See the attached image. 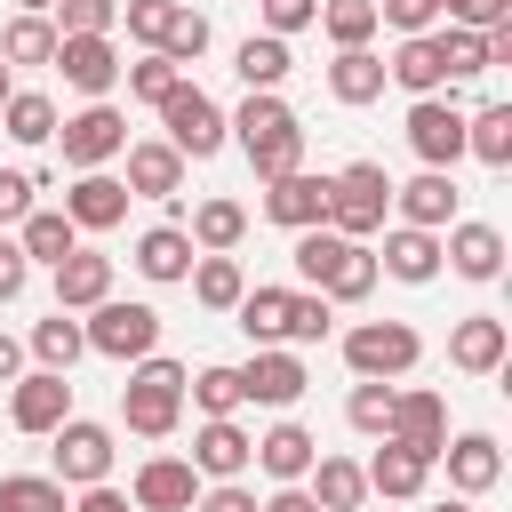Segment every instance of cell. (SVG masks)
Returning <instances> with one entry per match:
<instances>
[{
  "mask_svg": "<svg viewBox=\"0 0 512 512\" xmlns=\"http://www.w3.org/2000/svg\"><path fill=\"white\" fill-rule=\"evenodd\" d=\"M256 512H320V504H312V496H304V488H272V496H264V504H256Z\"/></svg>",
  "mask_w": 512,
  "mask_h": 512,
  "instance_id": "obj_58",
  "label": "cell"
},
{
  "mask_svg": "<svg viewBox=\"0 0 512 512\" xmlns=\"http://www.w3.org/2000/svg\"><path fill=\"white\" fill-rule=\"evenodd\" d=\"M56 72H64V88H80L88 104H104V96L120 88V48H112V32H72V40H56Z\"/></svg>",
  "mask_w": 512,
  "mask_h": 512,
  "instance_id": "obj_10",
  "label": "cell"
},
{
  "mask_svg": "<svg viewBox=\"0 0 512 512\" xmlns=\"http://www.w3.org/2000/svg\"><path fill=\"white\" fill-rule=\"evenodd\" d=\"M80 336H88V352H104V360H152L160 352V312L152 304H120V296H104L88 320H80Z\"/></svg>",
  "mask_w": 512,
  "mask_h": 512,
  "instance_id": "obj_5",
  "label": "cell"
},
{
  "mask_svg": "<svg viewBox=\"0 0 512 512\" xmlns=\"http://www.w3.org/2000/svg\"><path fill=\"white\" fill-rule=\"evenodd\" d=\"M0 64H8V72H16V64H56V24H48V16H8Z\"/></svg>",
  "mask_w": 512,
  "mask_h": 512,
  "instance_id": "obj_39",
  "label": "cell"
},
{
  "mask_svg": "<svg viewBox=\"0 0 512 512\" xmlns=\"http://www.w3.org/2000/svg\"><path fill=\"white\" fill-rule=\"evenodd\" d=\"M296 280L312 288V296H328V304H360L368 288H376V248L368 240H344V232H328V224H312V232H296Z\"/></svg>",
  "mask_w": 512,
  "mask_h": 512,
  "instance_id": "obj_1",
  "label": "cell"
},
{
  "mask_svg": "<svg viewBox=\"0 0 512 512\" xmlns=\"http://www.w3.org/2000/svg\"><path fill=\"white\" fill-rule=\"evenodd\" d=\"M360 480H368V496H384V504H408V496H424L432 464H424V456H408L400 440H384V448L360 464Z\"/></svg>",
  "mask_w": 512,
  "mask_h": 512,
  "instance_id": "obj_26",
  "label": "cell"
},
{
  "mask_svg": "<svg viewBox=\"0 0 512 512\" xmlns=\"http://www.w3.org/2000/svg\"><path fill=\"white\" fill-rule=\"evenodd\" d=\"M120 424L136 432V440H168L176 424H184V368L176 360H136L128 368V384H120Z\"/></svg>",
  "mask_w": 512,
  "mask_h": 512,
  "instance_id": "obj_2",
  "label": "cell"
},
{
  "mask_svg": "<svg viewBox=\"0 0 512 512\" xmlns=\"http://www.w3.org/2000/svg\"><path fill=\"white\" fill-rule=\"evenodd\" d=\"M440 464H448V488H456V496H488V488L504 480V448H496V432H456V440L440 448Z\"/></svg>",
  "mask_w": 512,
  "mask_h": 512,
  "instance_id": "obj_18",
  "label": "cell"
},
{
  "mask_svg": "<svg viewBox=\"0 0 512 512\" xmlns=\"http://www.w3.org/2000/svg\"><path fill=\"white\" fill-rule=\"evenodd\" d=\"M64 216H72V232H112V224L128 216V184H120V176H104V168H88V176H72Z\"/></svg>",
  "mask_w": 512,
  "mask_h": 512,
  "instance_id": "obj_19",
  "label": "cell"
},
{
  "mask_svg": "<svg viewBox=\"0 0 512 512\" xmlns=\"http://www.w3.org/2000/svg\"><path fill=\"white\" fill-rule=\"evenodd\" d=\"M320 24L336 48H368L376 40V0H320Z\"/></svg>",
  "mask_w": 512,
  "mask_h": 512,
  "instance_id": "obj_45",
  "label": "cell"
},
{
  "mask_svg": "<svg viewBox=\"0 0 512 512\" xmlns=\"http://www.w3.org/2000/svg\"><path fill=\"white\" fill-rule=\"evenodd\" d=\"M440 16L464 32H496V24H512V0H440Z\"/></svg>",
  "mask_w": 512,
  "mask_h": 512,
  "instance_id": "obj_51",
  "label": "cell"
},
{
  "mask_svg": "<svg viewBox=\"0 0 512 512\" xmlns=\"http://www.w3.org/2000/svg\"><path fill=\"white\" fill-rule=\"evenodd\" d=\"M392 208H400V224H416V232H448V224H456V176L424 168V176L392 184Z\"/></svg>",
  "mask_w": 512,
  "mask_h": 512,
  "instance_id": "obj_20",
  "label": "cell"
},
{
  "mask_svg": "<svg viewBox=\"0 0 512 512\" xmlns=\"http://www.w3.org/2000/svg\"><path fill=\"white\" fill-rule=\"evenodd\" d=\"M184 280H192V296H200L208 312H232V304L248 296V272H240L232 256H192V272H184Z\"/></svg>",
  "mask_w": 512,
  "mask_h": 512,
  "instance_id": "obj_36",
  "label": "cell"
},
{
  "mask_svg": "<svg viewBox=\"0 0 512 512\" xmlns=\"http://www.w3.org/2000/svg\"><path fill=\"white\" fill-rule=\"evenodd\" d=\"M48 440H56V448H48V456H56L48 480H64V488H104V480H112V456H120V448H112V424H96V416H64Z\"/></svg>",
  "mask_w": 512,
  "mask_h": 512,
  "instance_id": "obj_7",
  "label": "cell"
},
{
  "mask_svg": "<svg viewBox=\"0 0 512 512\" xmlns=\"http://www.w3.org/2000/svg\"><path fill=\"white\" fill-rule=\"evenodd\" d=\"M184 384H192V408H200V416H240V400H248V392H240V368H224V360L200 368V376H184Z\"/></svg>",
  "mask_w": 512,
  "mask_h": 512,
  "instance_id": "obj_44",
  "label": "cell"
},
{
  "mask_svg": "<svg viewBox=\"0 0 512 512\" xmlns=\"http://www.w3.org/2000/svg\"><path fill=\"white\" fill-rule=\"evenodd\" d=\"M384 208H392V176L376 160H352L328 176V232L368 240V232H384Z\"/></svg>",
  "mask_w": 512,
  "mask_h": 512,
  "instance_id": "obj_3",
  "label": "cell"
},
{
  "mask_svg": "<svg viewBox=\"0 0 512 512\" xmlns=\"http://www.w3.org/2000/svg\"><path fill=\"white\" fill-rule=\"evenodd\" d=\"M48 8H56V0H16V16H48Z\"/></svg>",
  "mask_w": 512,
  "mask_h": 512,
  "instance_id": "obj_60",
  "label": "cell"
},
{
  "mask_svg": "<svg viewBox=\"0 0 512 512\" xmlns=\"http://www.w3.org/2000/svg\"><path fill=\"white\" fill-rule=\"evenodd\" d=\"M504 352H512V328H504L496 312H464V320L448 328V360H456L464 376H496Z\"/></svg>",
  "mask_w": 512,
  "mask_h": 512,
  "instance_id": "obj_16",
  "label": "cell"
},
{
  "mask_svg": "<svg viewBox=\"0 0 512 512\" xmlns=\"http://www.w3.org/2000/svg\"><path fill=\"white\" fill-rule=\"evenodd\" d=\"M120 80H128V96H136V104H152V112H160V104L184 88V64H168V56H144V64H120Z\"/></svg>",
  "mask_w": 512,
  "mask_h": 512,
  "instance_id": "obj_43",
  "label": "cell"
},
{
  "mask_svg": "<svg viewBox=\"0 0 512 512\" xmlns=\"http://www.w3.org/2000/svg\"><path fill=\"white\" fill-rule=\"evenodd\" d=\"M224 128H232V136H240V152H248V144H264V136L296 128V112L280 104V88H256V96H248V104H240V112H232Z\"/></svg>",
  "mask_w": 512,
  "mask_h": 512,
  "instance_id": "obj_38",
  "label": "cell"
},
{
  "mask_svg": "<svg viewBox=\"0 0 512 512\" xmlns=\"http://www.w3.org/2000/svg\"><path fill=\"white\" fill-rule=\"evenodd\" d=\"M200 496V472L184 456H144L136 464V512H192Z\"/></svg>",
  "mask_w": 512,
  "mask_h": 512,
  "instance_id": "obj_21",
  "label": "cell"
},
{
  "mask_svg": "<svg viewBox=\"0 0 512 512\" xmlns=\"http://www.w3.org/2000/svg\"><path fill=\"white\" fill-rule=\"evenodd\" d=\"M32 192H40V184H32L24 168H0V224H24V216H32Z\"/></svg>",
  "mask_w": 512,
  "mask_h": 512,
  "instance_id": "obj_54",
  "label": "cell"
},
{
  "mask_svg": "<svg viewBox=\"0 0 512 512\" xmlns=\"http://www.w3.org/2000/svg\"><path fill=\"white\" fill-rule=\"evenodd\" d=\"M424 360V336L408 328V320H360V328H344V368L360 376V384H392V376H408Z\"/></svg>",
  "mask_w": 512,
  "mask_h": 512,
  "instance_id": "obj_4",
  "label": "cell"
},
{
  "mask_svg": "<svg viewBox=\"0 0 512 512\" xmlns=\"http://www.w3.org/2000/svg\"><path fill=\"white\" fill-rule=\"evenodd\" d=\"M344 424H352V432H368V440H384V432H392V384H352Z\"/></svg>",
  "mask_w": 512,
  "mask_h": 512,
  "instance_id": "obj_47",
  "label": "cell"
},
{
  "mask_svg": "<svg viewBox=\"0 0 512 512\" xmlns=\"http://www.w3.org/2000/svg\"><path fill=\"white\" fill-rule=\"evenodd\" d=\"M104 296H112V256L72 248V256L56 264V312H96Z\"/></svg>",
  "mask_w": 512,
  "mask_h": 512,
  "instance_id": "obj_25",
  "label": "cell"
},
{
  "mask_svg": "<svg viewBox=\"0 0 512 512\" xmlns=\"http://www.w3.org/2000/svg\"><path fill=\"white\" fill-rule=\"evenodd\" d=\"M16 376H24V344L0 328V384H16Z\"/></svg>",
  "mask_w": 512,
  "mask_h": 512,
  "instance_id": "obj_59",
  "label": "cell"
},
{
  "mask_svg": "<svg viewBox=\"0 0 512 512\" xmlns=\"http://www.w3.org/2000/svg\"><path fill=\"white\" fill-rule=\"evenodd\" d=\"M8 96H16V72H8V64H0V104H8Z\"/></svg>",
  "mask_w": 512,
  "mask_h": 512,
  "instance_id": "obj_61",
  "label": "cell"
},
{
  "mask_svg": "<svg viewBox=\"0 0 512 512\" xmlns=\"http://www.w3.org/2000/svg\"><path fill=\"white\" fill-rule=\"evenodd\" d=\"M304 384H312V376H304V360H296L288 344H256L248 368H240V392H248L256 408H296Z\"/></svg>",
  "mask_w": 512,
  "mask_h": 512,
  "instance_id": "obj_12",
  "label": "cell"
},
{
  "mask_svg": "<svg viewBox=\"0 0 512 512\" xmlns=\"http://www.w3.org/2000/svg\"><path fill=\"white\" fill-rule=\"evenodd\" d=\"M264 8V32L272 40H288V32H304V24H320V0H256Z\"/></svg>",
  "mask_w": 512,
  "mask_h": 512,
  "instance_id": "obj_52",
  "label": "cell"
},
{
  "mask_svg": "<svg viewBox=\"0 0 512 512\" xmlns=\"http://www.w3.org/2000/svg\"><path fill=\"white\" fill-rule=\"evenodd\" d=\"M248 464H256L272 488H304V472L320 464V440H312L304 424H272V432L256 440V456H248Z\"/></svg>",
  "mask_w": 512,
  "mask_h": 512,
  "instance_id": "obj_17",
  "label": "cell"
},
{
  "mask_svg": "<svg viewBox=\"0 0 512 512\" xmlns=\"http://www.w3.org/2000/svg\"><path fill=\"white\" fill-rule=\"evenodd\" d=\"M16 248H24V264H48V272H56V264L80 248V232H72L64 208H32V216L16 224Z\"/></svg>",
  "mask_w": 512,
  "mask_h": 512,
  "instance_id": "obj_29",
  "label": "cell"
},
{
  "mask_svg": "<svg viewBox=\"0 0 512 512\" xmlns=\"http://www.w3.org/2000/svg\"><path fill=\"white\" fill-rule=\"evenodd\" d=\"M0 128H8L16 144H48V136H56V104H48L40 88H16V96L0 104Z\"/></svg>",
  "mask_w": 512,
  "mask_h": 512,
  "instance_id": "obj_42",
  "label": "cell"
},
{
  "mask_svg": "<svg viewBox=\"0 0 512 512\" xmlns=\"http://www.w3.org/2000/svg\"><path fill=\"white\" fill-rule=\"evenodd\" d=\"M432 512H472V496H456V504H432Z\"/></svg>",
  "mask_w": 512,
  "mask_h": 512,
  "instance_id": "obj_62",
  "label": "cell"
},
{
  "mask_svg": "<svg viewBox=\"0 0 512 512\" xmlns=\"http://www.w3.org/2000/svg\"><path fill=\"white\" fill-rule=\"evenodd\" d=\"M464 152H472L480 168H512V104L464 112Z\"/></svg>",
  "mask_w": 512,
  "mask_h": 512,
  "instance_id": "obj_33",
  "label": "cell"
},
{
  "mask_svg": "<svg viewBox=\"0 0 512 512\" xmlns=\"http://www.w3.org/2000/svg\"><path fill=\"white\" fill-rule=\"evenodd\" d=\"M64 416H72V376L32 368V376L8 384V424H16V432H56Z\"/></svg>",
  "mask_w": 512,
  "mask_h": 512,
  "instance_id": "obj_14",
  "label": "cell"
},
{
  "mask_svg": "<svg viewBox=\"0 0 512 512\" xmlns=\"http://www.w3.org/2000/svg\"><path fill=\"white\" fill-rule=\"evenodd\" d=\"M160 128H168L160 144H176V160H216V152L232 144V128H224L216 96H208V88H192V80H184V88L160 104Z\"/></svg>",
  "mask_w": 512,
  "mask_h": 512,
  "instance_id": "obj_6",
  "label": "cell"
},
{
  "mask_svg": "<svg viewBox=\"0 0 512 512\" xmlns=\"http://www.w3.org/2000/svg\"><path fill=\"white\" fill-rule=\"evenodd\" d=\"M328 96H336V104H376V96H384V56H376V48H336Z\"/></svg>",
  "mask_w": 512,
  "mask_h": 512,
  "instance_id": "obj_31",
  "label": "cell"
},
{
  "mask_svg": "<svg viewBox=\"0 0 512 512\" xmlns=\"http://www.w3.org/2000/svg\"><path fill=\"white\" fill-rule=\"evenodd\" d=\"M264 216H272L280 232H312V224H328V176H312V168L272 176V184H264Z\"/></svg>",
  "mask_w": 512,
  "mask_h": 512,
  "instance_id": "obj_13",
  "label": "cell"
},
{
  "mask_svg": "<svg viewBox=\"0 0 512 512\" xmlns=\"http://www.w3.org/2000/svg\"><path fill=\"white\" fill-rule=\"evenodd\" d=\"M304 496H312L320 512H360V504H368V480H360L352 456H320V464L304 472Z\"/></svg>",
  "mask_w": 512,
  "mask_h": 512,
  "instance_id": "obj_30",
  "label": "cell"
},
{
  "mask_svg": "<svg viewBox=\"0 0 512 512\" xmlns=\"http://www.w3.org/2000/svg\"><path fill=\"white\" fill-rule=\"evenodd\" d=\"M200 48H208V16H192V8H184V16H176V32H168V48H160V56H168V64H192V56H200Z\"/></svg>",
  "mask_w": 512,
  "mask_h": 512,
  "instance_id": "obj_53",
  "label": "cell"
},
{
  "mask_svg": "<svg viewBox=\"0 0 512 512\" xmlns=\"http://www.w3.org/2000/svg\"><path fill=\"white\" fill-rule=\"evenodd\" d=\"M184 240H192L200 256H232V248L248 240V208H240V200H200L192 224H184Z\"/></svg>",
  "mask_w": 512,
  "mask_h": 512,
  "instance_id": "obj_28",
  "label": "cell"
},
{
  "mask_svg": "<svg viewBox=\"0 0 512 512\" xmlns=\"http://www.w3.org/2000/svg\"><path fill=\"white\" fill-rule=\"evenodd\" d=\"M440 264L464 272V280H496V272H504V232H496V224H448Z\"/></svg>",
  "mask_w": 512,
  "mask_h": 512,
  "instance_id": "obj_24",
  "label": "cell"
},
{
  "mask_svg": "<svg viewBox=\"0 0 512 512\" xmlns=\"http://www.w3.org/2000/svg\"><path fill=\"white\" fill-rule=\"evenodd\" d=\"M192 256H200V248L184 240V224H152V232L136 240V272H144V280H160V288H168V280H184V272H192Z\"/></svg>",
  "mask_w": 512,
  "mask_h": 512,
  "instance_id": "obj_32",
  "label": "cell"
},
{
  "mask_svg": "<svg viewBox=\"0 0 512 512\" xmlns=\"http://www.w3.org/2000/svg\"><path fill=\"white\" fill-rule=\"evenodd\" d=\"M56 144H64V168H104V160H120L128 152V112L120 104H80L72 120H56Z\"/></svg>",
  "mask_w": 512,
  "mask_h": 512,
  "instance_id": "obj_8",
  "label": "cell"
},
{
  "mask_svg": "<svg viewBox=\"0 0 512 512\" xmlns=\"http://www.w3.org/2000/svg\"><path fill=\"white\" fill-rule=\"evenodd\" d=\"M328 328H336V304L312 288H288V344H320Z\"/></svg>",
  "mask_w": 512,
  "mask_h": 512,
  "instance_id": "obj_46",
  "label": "cell"
},
{
  "mask_svg": "<svg viewBox=\"0 0 512 512\" xmlns=\"http://www.w3.org/2000/svg\"><path fill=\"white\" fill-rule=\"evenodd\" d=\"M120 184H128V200H176V192H184L176 144H160V136H152V144H128V176H120Z\"/></svg>",
  "mask_w": 512,
  "mask_h": 512,
  "instance_id": "obj_23",
  "label": "cell"
},
{
  "mask_svg": "<svg viewBox=\"0 0 512 512\" xmlns=\"http://www.w3.org/2000/svg\"><path fill=\"white\" fill-rule=\"evenodd\" d=\"M24 280H32V264H24V248L0 232V304H16L24 296Z\"/></svg>",
  "mask_w": 512,
  "mask_h": 512,
  "instance_id": "obj_56",
  "label": "cell"
},
{
  "mask_svg": "<svg viewBox=\"0 0 512 512\" xmlns=\"http://www.w3.org/2000/svg\"><path fill=\"white\" fill-rule=\"evenodd\" d=\"M408 152L448 176V168L464 160V104H456V96H416V104H408Z\"/></svg>",
  "mask_w": 512,
  "mask_h": 512,
  "instance_id": "obj_9",
  "label": "cell"
},
{
  "mask_svg": "<svg viewBox=\"0 0 512 512\" xmlns=\"http://www.w3.org/2000/svg\"><path fill=\"white\" fill-rule=\"evenodd\" d=\"M288 64H296V56H288V40H272V32H248V40H240V56H232V72L248 80V96H256V88H280V80H288Z\"/></svg>",
  "mask_w": 512,
  "mask_h": 512,
  "instance_id": "obj_35",
  "label": "cell"
},
{
  "mask_svg": "<svg viewBox=\"0 0 512 512\" xmlns=\"http://www.w3.org/2000/svg\"><path fill=\"white\" fill-rule=\"evenodd\" d=\"M48 24H56V40H72V32H112V24H120V0H56Z\"/></svg>",
  "mask_w": 512,
  "mask_h": 512,
  "instance_id": "obj_48",
  "label": "cell"
},
{
  "mask_svg": "<svg viewBox=\"0 0 512 512\" xmlns=\"http://www.w3.org/2000/svg\"><path fill=\"white\" fill-rule=\"evenodd\" d=\"M248 456H256V440L240 432V416H208V424L192 432V456H184V464H192L200 480H240Z\"/></svg>",
  "mask_w": 512,
  "mask_h": 512,
  "instance_id": "obj_15",
  "label": "cell"
},
{
  "mask_svg": "<svg viewBox=\"0 0 512 512\" xmlns=\"http://www.w3.org/2000/svg\"><path fill=\"white\" fill-rule=\"evenodd\" d=\"M0 512H72V496L48 472H0Z\"/></svg>",
  "mask_w": 512,
  "mask_h": 512,
  "instance_id": "obj_41",
  "label": "cell"
},
{
  "mask_svg": "<svg viewBox=\"0 0 512 512\" xmlns=\"http://www.w3.org/2000/svg\"><path fill=\"white\" fill-rule=\"evenodd\" d=\"M88 352V336H80V312H48V320H32V360L48 368V376H72V360Z\"/></svg>",
  "mask_w": 512,
  "mask_h": 512,
  "instance_id": "obj_34",
  "label": "cell"
},
{
  "mask_svg": "<svg viewBox=\"0 0 512 512\" xmlns=\"http://www.w3.org/2000/svg\"><path fill=\"white\" fill-rule=\"evenodd\" d=\"M192 512H256V496H248L240 480H208V488L192 496Z\"/></svg>",
  "mask_w": 512,
  "mask_h": 512,
  "instance_id": "obj_55",
  "label": "cell"
},
{
  "mask_svg": "<svg viewBox=\"0 0 512 512\" xmlns=\"http://www.w3.org/2000/svg\"><path fill=\"white\" fill-rule=\"evenodd\" d=\"M376 272H392V280H408V288L440 280V232L392 224V232H384V248H376Z\"/></svg>",
  "mask_w": 512,
  "mask_h": 512,
  "instance_id": "obj_22",
  "label": "cell"
},
{
  "mask_svg": "<svg viewBox=\"0 0 512 512\" xmlns=\"http://www.w3.org/2000/svg\"><path fill=\"white\" fill-rule=\"evenodd\" d=\"M384 80H400L408 96H440V88H448L440 32H416V40H400V48H392V64H384Z\"/></svg>",
  "mask_w": 512,
  "mask_h": 512,
  "instance_id": "obj_27",
  "label": "cell"
},
{
  "mask_svg": "<svg viewBox=\"0 0 512 512\" xmlns=\"http://www.w3.org/2000/svg\"><path fill=\"white\" fill-rule=\"evenodd\" d=\"M232 312H240L248 344H288V288H248Z\"/></svg>",
  "mask_w": 512,
  "mask_h": 512,
  "instance_id": "obj_37",
  "label": "cell"
},
{
  "mask_svg": "<svg viewBox=\"0 0 512 512\" xmlns=\"http://www.w3.org/2000/svg\"><path fill=\"white\" fill-rule=\"evenodd\" d=\"M176 16H184V0H120V24H128V40H136L144 56H160V48H168Z\"/></svg>",
  "mask_w": 512,
  "mask_h": 512,
  "instance_id": "obj_40",
  "label": "cell"
},
{
  "mask_svg": "<svg viewBox=\"0 0 512 512\" xmlns=\"http://www.w3.org/2000/svg\"><path fill=\"white\" fill-rule=\"evenodd\" d=\"M440 64H448V88H456V80L488 72V40H480V32H464V24H448V32H440Z\"/></svg>",
  "mask_w": 512,
  "mask_h": 512,
  "instance_id": "obj_49",
  "label": "cell"
},
{
  "mask_svg": "<svg viewBox=\"0 0 512 512\" xmlns=\"http://www.w3.org/2000/svg\"><path fill=\"white\" fill-rule=\"evenodd\" d=\"M72 512H128V496L104 480V488H80V504H72Z\"/></svg>",
  "mask_w": 512,
  "mask_h": 512,
  "instance_id": "obj_57",
  "label": "cell"
},
{
  "mask_svg": "<svg viewBox=\"0 0 512 512\" xmlns=\"http://www.w3.org/2000/svg\"><path fill=\"white\" fill-rule=\"evenodd\" d=\"M376 24H392L400 40H416V32H440V0H376Z\"/></svg>",
  "mask_w": 512,
  "mask_h": 512,
  "instance_id": "obj_50",
  "label": "cell"
},
{
  "mask_svg": "<svg viewBox=\"0 0 512 512\" xmlns=\"http://www.w3.org/2000/svg\"><path fill=\"white\" fill-rule=\"evenodd\" d=\"M384 440H400L408 456H424V464H440V448H448V400L440 392H392V432Z\"/></svg>",
  "mask_w": 512,
  "mask_h": 512,
  "instance_id": "obj_11",
  "label": "cell"
}]
</instances>
